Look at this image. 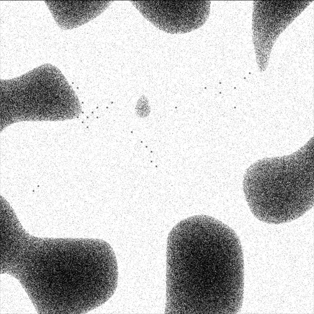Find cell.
Masks as SVG:
<instances>
[{
  "label": "cell",
  "mask_w": 314,
  "mask_h": 314,
  "mask_svg": "<svg viewBox=\"0 0 314 314\" xmlns=\"http://www.w3.org/2000/svg\"><path fill=\"white\" fill-rule=\"evenodd\" d=\"M137 115L140 117H145L149 115L150 108L147 98L144 95L138 100L135 108Z\"/></svg>",
  "instance_id": "1"
}]
</instances>
